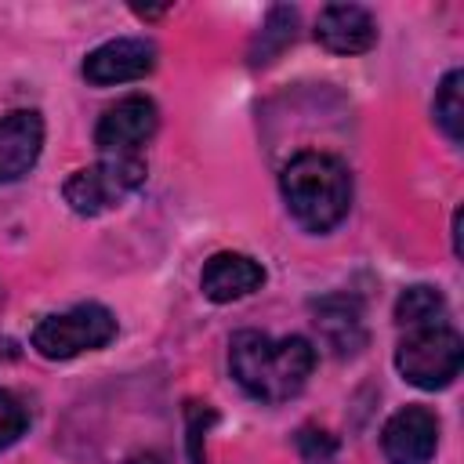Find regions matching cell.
Listing matches in <instances>:
<instances>
[{"label": "cell", "instance_id": "6da1fadb", "mask_svg": "<svg viewBox=\"0 0 464 464\" xmlns=\"http://www.w3.org/2000/svg\"><path fill=\"white\" fill-rule=\"evenodd\" d=\"M228 370L250 399L286 402L308 384L315 370V348L297 334L268 337L261 330H239L228 341Z\"/></svg>", "mask_w": 464, "mask_h": 464}, {"label": "cell", "instance_id": "7a4b0ae2", "mask_svg": "<svg viewBox=\"0 0 464 464\" xmlns=\"http://www.w3.org/2000/svg\"><path fill=\"white\" fill-rule=\"evenodd\" d=\"M279 192L283 203L290 210V218L304 228V232H330L348 218L352 207V174L344 167V160L330 156V152H315L304 149L297 152L283 174H279Z\"/></svg>", "mask_w": 464, "mask_h": 464}, {"label": "cell", "instance_id": "3957f363", "mask_svg": "<svg viewBox=\"0 0 464 464\" xmlns=\"http://www.w3.org/2000/svg\"><path fill=\"white\" fill-rule=\"evenodd\" d=\"M460 362H464V341L450 323L406 330L402 341L395 344V370L402 373L406 384L424 392L446 388L460 373Z\"/></svg>", "mask_w": 464, "mask_h": 464}, {"label": "cell", "instance_id": "277c9868", "mask_svg": "<svg viewBox=\"0 0 464 464\" xmlns=\"http://www.w3.org/2000/svg\"><path fill=\"white\" fill-rule=\"evenodd\" d=\"M116 337V315L105 308V304H76L69 312H58V315H47L33 326V352L51 359V362H65V359H76L83 352H98L105 348L109 341Z\"/></svg>", "mask_w": 464, "mask_h": 464}, {"label": "cell", "instance_id": "5b68a950", "mask_svg": "<svg viewBox=\"0 0 464 464\" xmlns=\"http://www.w3.org/2000/svg\"><path fill=\"white\" fill-rule=\"evenodd\" d=\"M145 160L141 156H130V160H112V156H102L98 163L91 167H80L65 178L62 185V196L69 203L72 214L80 218H98L112 207H120L134 188L145 185Z\"/></svg>", "mask_w": 464, "mask_h": 464}, {"label": "cell", "instance_id": "8992f818", "mask_svg": "<svg viewBox=\"0 0 464 464\" xmlns=\"http://www.w3.org/2000/svg\"><path fill=\"white\" fill-rule=\"evenodd\" d=\"M160 127V109L149 94H127L116 105H109L94 127V145L102 156L130 160L141 152V145L152 141Z\"/></svg>", "mask_w": 464, "mask_h": 464}, {"label": "cell", "instance_id": "52a82bcc", "mask_svg": "<svg viewBox=\"0 0 464 464\" xmlns=\"http://www.w3.org/2000/svg\"><path fill=\"white\" fill-rule=\"evenodd\" d=\"M156 69V44L145 36H116L98 44L83 58V80L94 87H112V83H130L145 80Z\"/></svg>", "mask_w": 464, "mask_h": 464}, {"label": "cell", "instance_id": "ba28073f", "mask_svg": "<svg viewBox=\"0 0 464 464\" xmlns=\"http://www.w3.org/2000/svg\"><path fill=\"white\" fill-rule=\"evenodd\" d=\"M439 450V417L428 406H402L381 428V453L388 464H428Z\"/></svg>", "mask_w": 464, "mask_h": 464}, {"label": "cell", "instance_id": "9c48e42d", "mask_svg": "<svg viewBox=\"0 0 464 464\" xmlns=\"http://www.w3.org/2000/svg\"><path fill=\"white\" fill-rule=\"evenodd\" d=\"M312 326L319 330L323 344L348 359L359 355L366 344V323H362V304L352 294H323L312 301Z\"/></svg>", "mask_w": 464, "mask_h": 464}, {"label": "cell", "instance_id": "30bf717a", "mask_svg": "<svg viewBox=\"0 0 464 464\" xmlns=\"http://www.w3.org/2000/svg\"><path fill=\"white\" fill-rule=\"evenodd\" d=\"M44 149V120L33 109H11L0 116V185L25 178Z\"/></svg>", "mask_w": 464, "mask_h": 464}, {"label": "cell", "instance_id": "8fae6325", "mask_svg": "<svg viewBox=\"0 0 464 464\" xmlns=\"http://www.w3.org/2000/svg\"><path fill=\"white\" fill-rule=\"evenodd\" d=\"M315 44L330 54H366L377 44V22L362 4H330L315 18Z\"/></svg>", "mask_w": 464, "mask_h": 464}, {"label": "cell", "instance_id": "7c38bea8", "mask_svg": "<svg viewBox=\"0 0 464 464\" xmlns=\"http://www.w3.org/2000/svg\"><path fill=\"white\" fill-rule=\"evenodd\" d=\"M265 283V268L261 261H254L250 254H239V250H221L214 254L203 272H199V290L207 301L214 304H228V301H239L254 290H261Z\"/></svg>", "mask_w": 464, "mask_h": 464}, {"label": "cell", "instance_id": "4fadbf2b", "mask_svg": "<svg viewBox=\"0 0 464 464\" xmlns=\"http://www.w3.org/2000/svg\"><path fill=\"white\" fill-rule=\"evenodd\" d=\"M294 40H297V7H286V4L268 7L261 29H257L254 40H250V65H254V69L272 65Z\"/></svg>", "mask_w": 464, "mask_h": 464}, {"label": "cell", "instance_id": "5bb4252c", "mask_svg": "<svg viewBox=\"0 0 464 464\" xmlns=\"http://www.w3.org/2000/svg\"><path fill=\"white\" fill-rule=\"evenodd\" d=\"M446 312H450V304H446L442 290L439 286H428V283H413V286H406L395 297V323L402 330H420V326L450 323Z\"/></svg>", "mask_w": 464, "mask_h": 464}, {"label": "cell", "instance_id": "9a60e30c", "mask_svg": "<svg viewBox=\"0 0 464 464\" xmlns=\"http://www.w3.org/2000/svg\"><path fill=\"white\" fill-rule=\"evenodd\" d=\"M431 116L439 123V130L460 145L464 138V72L460 69H450L435 91V102H431Z\"/></svg>", "mask_w": 464, "mask_h": 464}, {"label": "cell", "instance_id": "2e32d148", "mask_svg": "<svg viewBox=\"0 0 464 464\" xmlns=\"http://www.w3.org/2000/svg\"><path fill=\"white\" fill-rule=\"evenodd\" d=\"M218 420V413L207 402H188L185 406V450L192 464H207V431Z\"/></svg>", "mask_w": 464, "mask_h": 464}, {"label": "cell", "instance_id": "e0dca14e", "mask_svg": "<svg viewBox=\"0 0 464 464\" xmlns=\"http://www.w3.org/2000/svg\"><path fill=\"white\" fill-rule=\"evenodd\" d=\"M294 446H297L304 464H334V457H337V439L323 428H312V424L294 435Z\"/></svg>", "mask_w": 464, "mask_h": 464}, {"label": "cell", "instance_id": "ac0fdd59", "mask_svg": "<svg viewBox=\"0 0 464 464\" xmlns=\"http://www.w3.org/2000/svg\"><path fill=\"white\" fill-rule=\"evenodd\" d=\"M29 428V410L22 406V399L7 388H0V450H7L11 442H18Z\"/></svg>", "mask_w": 464, "mask_h": 464}, {"label": "cell", "instance_id": "d6986e66", "mask_svg": "<svg viewBox=\"0 0 464 464\" xmlns=\"http://www.w3.org/2000/svg\"><path fill=\"white\" fill-rule=\"evenodd\" d=\"M18 355V344L11 337H0V359H14Z\"/></svg>", "mask_w": 464, "mask_h": 464}, {"label": "cell", "instance_id": "ffe728a7", "mask_svg": "<svg viewBox=\"0 0 464 464\" xmlns=\"http://www.w3.org/2000/svg\"><path fill=\"white\" fill-rule=\"evenodd\" d=\"M453 254L460 257V210L453 214Z\"/></svg>", "mask_w": 464, "mask_h": 464}, {"label": "cell", "instance_id": "44dd1931", "mask_svg": "<svg viewBox=\"0 0 464 464\" xmlns=\"http://www.w3.org/2000/svg\"><path fill=\"white\" fill-rule=\"evenodd\" d=\"M127 464H163V460H160L156 453H134V457H130Z\"/></svg>", "mask_w": 464, "mask_h": 464}]
</instances>
